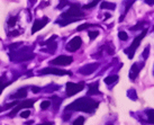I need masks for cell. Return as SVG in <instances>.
Here are the masks:
<instances>
[{
    "label": "cell",
    "mask_w": 154,
    "mask_h": 125,
    "mask_svg": "<svg viewBox=\"0 0 154 125\" xmlns=\"http://www.w3.org/2000/svg\"><path fill=\"white\" fill-rule=\"evenodd\" d=\"M98 106L99 104L97 102L89 99L88 97H82L68 105L65 110H78V112H85V113H93L98 108Z\"/></svg>",
    "instance_id": "cell-1"
},
{
    "label": "cell",
    "mask_w": 154,
    "mask_h": 125,
    "mask_svg": "<svg viewBox=\"0 0 154 125\" xmlns=\"http://www.w3.org/2000/svg\"><path fill=\"white\" fill-rule=\"evenodd\" d=\"M85 16L83 11L81 10V8L79 5H72L70 7V9L61 15V19L57 20V24H60L61 26H66V25L71 24L73 22H78V20L82 19V17Z\"/></svg>",
    "instance_id": "cell-2"
},
{
    "label": "cell",
    "mask_w": 154,
    "mask_h": 125,
    "mask_svg": "<svg viewBox=\"0 0 154 125\" xmlns=\"http://www.w3.org/2000/svg\"><path fill=\"white\" fill-rule=\"evenodd\" d=\"M33 46H24L22 49L17 50V51L10 53V59L16 62H23L27 61L34 57V53H33Z\"/></svg>",
    "instance_id": "cell-3"
},
{
    "label": "cell",
    "mask_w": 154,
    "mask_h": 125,
    "mask_svg": "<svg viewBox=\"0 0 154 125\" xmlns=\"http://www.w3.org/2000/svg\"><path fill=\"white\" fill-rule=\"evenodd\" d=\"M146 33H147V28H144L143 32H142V34L138 35L136 37V39L134 40V42L132 43V45L128 49L125 50V54H127V56H128V59H133V56H134V54H135V51H136V49L140 46V44H141V41H142L144 39V36L146 35Z\"/></svg>",
    "instance_id": "cell-4"
},
{
    "label": "cell",
    "mask_w": 154,
    "mask_h": 125,
    "mask_svg": "<svg viewBox=\"0 0 154 125\" xmlns=\"http://www.w3.org/2000/svg\"><path fill=\"white\" fill-rule=\"evenodd\" d=\"M85 88V82L80 83H73V82H68L66 83V96L71 97V96L80 93L81 90Z\"/></svg>",
    "instance_id": "cell-5"
},
{
    "label": "cell",
    "mask_w": 154,
    "mask_h": 125,
    "mask_svg": "<svg viewBox=\"0 0 154 125\" xmlns=\"http://www.w3.org/2000/svg\"><path fill=\"white\" fill-rule=\"evenodd\" d=\"M39 74H55V76H71L70 71H65V70L61 69H55V68H45L39 70Z\"/></svg>",
    "instance_id": "cell-6"
},
{
    "label": "cell",
    "mask_w": 154,
    "mask_h": 125,
    "mask_svg": "<svg viewBox=\"0 0 154 125\" xmlns=\"http://www.w3.org/2000/svg\"><path fill=\"white\" fill-rule=\"evenodd\" d=\"M72 56H68V55H60L55 57L54 60L51 61V64L53 65H69L72 63Z\"/></svg>",
    "instance_id": "cell-7"
},
{
    "label": "cell",
    "mask_w": 154,
    "mask_h": 125,
    "mask_svg": "<svg viewBox=\"0 0 154 125\" xmlns=\"http://www.w3.org/2000/svg\"><path fill=\"white\" fill-rule=\"evenodd\" d=\"M81 45H82L81 37L76 36V37H73V39L68 43V45H66V50L70 51V52H74V51H77V50L80 49Z\"/></svg>",
    "instance_id": "cell-8"
},
{
    "label": "cell",
    "mask_w": 154,
    "mask_h": 125,
    "mask_svg": "<svg viewBox=\"0 0 154 125\" xmlns=\"http://www.w3.org/2000/svg\"><path fill=\"white\" fill-rule=\"evenodd\" d=\"M99 64L98 63H89V64H86L81 66L80 69H79V73L83 74V76H89V74L93 73L96 70L98 69Z\"/></svg>",
    "instance_id": "cell-9"
},
{
    "label": "cell",
    "mask_w": 154,
    "mask_h": 125,
    "mask_svg": "<svg viewBox=\"0 0 154 125\" xmlns=\"http://www.w3.org/2000/svg\"><path fill=\"white\" fill-rule=\"evenodd\" d=\"M35 103V99H31V100H25V102H22L19 104V105L17 106V107H15V109L11 112V113L9 114V116L10 117H12V116H15L16 114L18 113V112L22 109V108H29V107H32V105Z\"/></svg>",
    "instance_id": "cell-10"
},
{
    "label": "cell",
    "mask_w": 154,
    "mask_h": 125,
    "mask_svg": "<svg viewBox=\"0 0 154 125\" xmlns=\"http://www.w3.org/2000/svg\"><path fill=\"white\" fill-rule=\"evenodd\" d=\"M48 23V18L47 17H43L42 19H36L34 22V25H33V28H32V33L34 34V33L38 32L39 30H42L45 25Z\"/></svg>",
    "instance_id": "cell-11"
},
{
    "label": "cell",
    "mask_w": 154,
    "mask_h": 125,
    "mask_svg": "<svg viewBox=\"0 0 154 125\" xmlns=\"http://www.w3.org/2000/svg\"><path fill=\"white\" fill-rule=\"evenodd\" d=\"M142 66H143V63L142 64L134 63L132 65L131 71H130V78L132 79V80H135V79L137 78V76H138V73H140V70L142 69Z\"/></svg>",
    "instance_id": "cell-12"
},
{
    "label": "cell",
    "mask_w": 154,
    "mask_h": 125,
    "mask_svg": "<svg viewBox=\"0 0 154 125\" xmlns=\"http://www.w3.org/2000/svg\"><path fill=\"white\" fill-rule=\"evenodd\" d=\"M100 91H99V82L96 81V82H92L89 85V90H88V96H91V95H99Z\"/></svg>",
    "instance_id": "cell-13"
},
{
    "label": "cell",
    "mask_w": 154,
    "mask_h": 125,
    "mask_svg": "<svg viewBox=\"0 0 154 125\" xmlns=\"http://www.w3.org/2000/svg\"><path fill=\"white\" fill-rule=\"evenodd\" d=\"M26 96H27V90H26V88H22V89H19L17 93L12 94L10 97L11 98H25Z\"/></svg>",
    "instance_id": "cell-14"
},
{
    "label": "cell",
    "mask_w": 154,
    "mask_h": 125,
    "mask_svg": "<svg viewBox=\"0 0 154 125\" xmlns=\"http://www.w3.org/2000/svg\"><path fill=\"white\" fill-rule=\"evenodd\" d=\"M101 9H110V10H114L116 8V5L113 2H107V1H102L101 5H100Z\"/></svg>",
    "instance_id": "cell-15"
},
{
    "label": "cell",
    "mask_w": 154,
    "mask_h": 125,
    "mask_svg": "<svg viewBox=\"0 0 154 125\" xmlns=\"http://www.w3.org/2000/svg\"><path fill=\"white\" fill-rule=\"evenodd\" d=\"M51 99H52V103H53V106H54V110L57 112V109H59V106H60V104L62 103V99L59 98L57 96H53V97H52Z\"/></svg>",
    "instance_id": "cell-16"
},
{
    "label": "cell",
    "mask_w": 154,
    "mask_h": 125,
    "mask_svg": "<svg viewBox=\"0 0 154 125\" xmlns=\"http://www.w3.org/2000/svg\"><path fill=\"white\" fill-rule=\"evenodd\" d=\"M117 80H118V76H117V74H114V76H109V77H107L103 81H105L106 85H113V83L116 82Z\"/></svg>",
    "instance_id": "cell-17"
},
{
    "label": "cell",
    "mask_w": 154,
    "mask_h": 125,
    "mask_svg": "<svg viewBox=\"0 0 154 125\" xmlns=\"http://www.w3.org/2000/svg\"><path fill=\"white\" fill-rule=\"evenodd\" d=\"M127 96H128V98L132 99V100H137V94H136V90L135 89H128L127 90Z\"/></svg>",
    "instance_id": "cell-18"
},
{
    "label": "cell",
    "mask_w": 154,
    "mask_h": 125,
    "mask_svg": "<svg viewBox=\"0 0 154 125\" xmlns=\"http://www.w3.org/2000/svg\"><path fill=\"white\" fill-rule=\"evenodd\" d=\"M17 104H19L18 100H15V102H12L10 104H7V105H5L3 107H0V112H3V110H6V109H9L10 107H14V106L17 105Z\"/></svg>",
    "instance_id": "cell-19"
},
{
    "label": "cell",
    "mask_w": 154,
    "mask_h": 125,
    "mask_svg": "<svg viewBox=\"0 0 154 125\" xmlns=\"http://www.w3.org/2000/svg\"><path fill=\"white\" fill-rule=\"evenodd\" d=\"M146 25V23L145 22H141V23H138L137 25H135V26H133V27H131V31H136V30H144V26Z\"/></svg>",
    "instance_id": "cell-20"
},
{
    "label": "cell",
    "mask_w": 154,
    "mask_h": 125,
    "mask_svg": "<svg viewBox=\"0 0 154 125\" xmlns=\"http://www.w3.org/2000/svg\"><path fill=\"white\" fill-rule=\"evenodd\" d=\"M146 114H147V117H148V122L154 124V109H147Z\"/></svg>",
    "instance_id": "cell-21"
},
{
    "label": "cell",
    "mask_w": 154,
    "mask_h": 125,
    "mask_svg": "<svg viewBox=\"0 0 154 125\" xmlns=\"http://www.w3.org/2000/svg\"><path fill=\"white\" fill-rule=\"evenodd\" d=\"M100 1V0H93V1H91L90 3H88V5H86V6H83V8L82 9H91L92 7H95L97 3Z\"/></svg>",
    "instance_id": "cell-22"
},
{
    "label": "cell",
    "mask_w": 154,
    "mask_h": 125,
    "mask_svg": "<svg viewBox=\"0 0 154 125\" xmlns=\"http://www.w3.org/2000/svg\"><path fill=\"white\" fill-rule=\"evenodd\" d=\"M118 39L120 41H127L128 40V35L126 32H119L118 33Z\"/></svg>",
    "instance_id": "cell-23"
},
{
    "label": "cell",
    "mask_w": 154,
    "mask_h": 125,
    "mask_svg": "<svg viewBox=\"0 0 154 125\" xmlns=\"http://www.w3.org/2000/svg\"><path fill=\"white\" fill-rule=\"evenodd\" d=\"M49 106H51V102H49V100H44V102H42V104H41V108L43 110L47 109Z\"/></svg>",
    "instance_id": "cell-24"
},
{
    "label": "cell",
    "mask_w": 154,
    "mask_h": 125,
    "mask_svg": "<svg viewBox=\"0 0 154 125\" xmlns=\"http://www.w3.org/2000/svg\"><path fill=\"white\" fill-rule=\"evenodd\" d=\"M93 25H90V24H83V25H81V26H79L78 28H77V31L78 32H81V31H83V30H87L88 27H92Z\"/></svg>",
    "instance_id": "cell-25"
},
{
    "label": "cell",
    "mask_w": 154,
    "mask_h": 125,
    "mask_svg": "<svg viewBox=\"0 0 154 125\" xmlns=\"http://www.w3.org/2000/svg\"><path fill=\"white\" fill-rule=\"evenodd\" d=\"M98 35H99V32H98V31H90V32H89V37H90V40H95Z\"/></svg>",
    "instance_id": "cell-26"
},
{
    "label": "cell",
    "mask_w": 154,
    "mask_h": 125,
    "mask_svg": "<svg viewBox=\"0 0 154 125\" xmlns=\"http://www.w3.org/2000/svg\"><path fill=\"white\" fill-rule=\"evenodd\" d=\"M16 22H17V17H11L9 20H8V25H9L10 27H12L16 24Z\"/></svg>",
    "instance_id": "cell-27"
},
{
    "label": "cell",
    "mask_w": 154,
    "mask_h": 125,
    "mask_svg": "<svg viewBox=\"0 0 154 125\" xmlns=\"http://www.w3.org/2000/svg\"><path fill=\"white\" fill-rule=\"evenodd\" d=\"M148 53H150V45H147V46L145 47L144 52H143V57L144 59H147L148 57Z\"/></svg>",
    "instance_id": "cell-28"
},
{
    "label": "cell",
    "mask_w": 154,
    "mask_h": 125,
    "mask_svg": "<svg viewBox=\"0 0 154 125\" xmlns=\"http://www.w3.org/2000/svg\"><path fill=\"white\" fill-rule=\"evenodd\" d=\"M66 5H69V2L68 1H65V0H61V2H60V5L56 7V9H62L64 6H66Z\"/></svg>",
    "instance_id": "cell-29"
},
{
    "label": "cell",
    "mask_w": 154,
    "mask_h": 125,
    "mask_svg": "<svg viewBox=\"0 0 154 125\" xmlns=\"http://www.w3.org/2000/svg\"><path fill=\"white\" fill-rule=\"evenodd\" d=\"M29 115H31V112L29 110H24L23 113H20V116H22L23 118H27Z\"/></svg>",
    "instance_id": "cell-30"
},
{
    "label": "cell",
    "mask_w": 154,
    "mask_h": 125,
    "mask_svg": "<svg viewBox=\"0 0 154 125\" xmlns=\"http://www.w3.org/2000/svg\"><path fill=\"white\" fill-rule=\"evenodd\" d=\"M83 123H85V118H83V117H79V118H77L73 122V124H76V125H78V124H83Z\"/></svg>",
    "instance_id": "cell-31"
},
{
    "label": "cell",
    "mask_w": 154,
    "mask_h": 125,
    "mask_svg": "<svg viewBox=\"0 0 154 125\" xmlns=\"http://www.w3.org/2000/svg\"><path fill=\"white\" fill-rule=\"evenodd\" d=\"M8 35H9L10 37H15V36H18L19 35V32L18 31H14V32H10Z\"/></svg>",
    "instance_id": "cell-32"
},
{
    "label": "cell",
    "mask_w": 154,
    "mask_h": 125,
    "mask_svg": "<svg viewBox=\"0 0 154 125\" xmlns=\"http://www.w3.org/2000/svg\"><path fill=\"white\" fill-rule=\"evenodd\" d=\"M33 93H35V94H37V93H39V90H41V88H38V87H33Z\"/></svg>",
    "instance_id": "cell-33"
},
{
    "label": "cell",
    "mask_w": 154,
    "mask_h": 125,
    "mask_svg": "<svg viewBox=\"0 0 154 125\" xmlns=\"http://www.w3.org/2000/svg\"><path fill=\"white\" fill-rule=\"evenodd\" d=\"M145 2L147 3V5H150V6H153L154 5V0H144Z\"/></svg>",
    "instance_id": "cell-34"
},
{
    "label": "cell",
    "mask_w": 154,
    "mask_h": 125,
    "mask_svg": "<svg viewBox=\"0 0 154 125\" xmlns=\"http://www.w3.org/2000/svg\"><path fill=\"white\" fill-rule=\"evenodd\" d=\"M7 85H8V83H7ZM7 85H6V83H5V85H0V95H1V93H2V89L5 88Z\"/></svg>",
    "instance_id": "cell-35"
},
{
    "label": "cell",
    "mask_w": 154,
    "mask_h": 125,
    "mask_svg": "<svg viewBox=\"0 0 154 125\" xmlns=\"http://www.w3.org/2000/svg\"><path fill=\"white\" fill-rule=\"evenodd\" d=\"M105 17H106L105 19H108V18L110 17V15H109V14H105Z\"/></svg>",
    "instance_id": "cell-36"
},
{
    "label": "cell",
    "mask_w": 154,
    "mask_h": 125,
    "mask_svg": "<svg viewBox=\"0 0 154 125\" xmlns=\"http://www.w3.org/2000/svg\"><path fill=\"white\" fill-rule=\"evenodd\" d=\"M29 1H31L32 5H34V3H35V0H29Z\"/></svg>",
    "instance_id": "cell-37"
},
{
    "label": "cell",
    "mask_w": 154,
    "mask_h": 125,
    "mask_svg": "<svg viewBox=\"0 0 154 125\" xmlns=\"http://www.w3.org/2000/svg\"><path fill=\"white\" fill-rule=\"evenodd\" d=\"M1 83H2V79L0 78V85H1Z\"/></svg>",
    "instance_id": "cell-38"
}]
</instances>
